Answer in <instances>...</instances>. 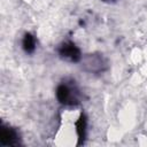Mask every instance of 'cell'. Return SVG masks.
I'll list each match as a JSON object with an SVG mask.
<instances>
[{"label": "cell", "instance_id": "cell-4", "mask_svg": "<svg viewBox=\"0 0 147 147\" xmlns=\"http://www.w3.org/2000/svg\"><path fill=\"white\" fill-rule=\"evenodd\" d=\"M130 59L134 64H138L144 60V52L141 49H139V48H133L132 52H131Z\"/></svg>", "mask_w": 147, "mask_h": 147}, {"label": "cell", "instance_id": "cell-7", "mask_svg": "<svg viewBox=\"0 0 147 147\" xmlns=\"http://www.w3.org/2000/svg\"><path fill=\"white\" fill-rule=\"evenodd\" d=\"M140 74H141L142 76L147 77V62L141 67V69H140Z\"/></svg>", "mask_w": 147, "mask_h": 147}, {"label": "cell", "instance_id": "cell-1", "mask_svg": "<svg viewBox=\"0 0 147 147\" xmlns=\"http://www.w3.org/2000/svg\"><path fill=\"white\" fill-rule=\"evenodd\" d=\"M76 123L62 122L54 137V145L59 147H72L77 145L78 133L75 126Z\"/></svg>", "mask_w": 147, "mask_h": 147}, {"label": "cell", "instance_id": "cell-3", "mask_svg": "<svg viewBox=\"0 0 147 147\" xmlns=\"http://www.w3.org/2000/svg\"><path fill=\"white\" fill-rule=\"evenodd\" d=\"M79 117H80V111L78 109H67V110H63L61 114L62 122L76 123Z\"/></svg>", "mask_w": 147, "mask_h": 147}, {"label": "cell", "instance_id": "cell-5", "mask_svg": "<svg viewBox=\"0 0 147 147\" xmlns=\"http://www.w3.org/2000/svg\"><path fill=\"white\" fill-rule=\"evenodd\" d=\"M123 129H116V127H111L109 129V132H108V137L110 140H118L122 138V134H123Z\"/></svg>", "mask_w": 147, "mask_h": 147}, {"label": "cell", "instance_id": "cell-6", "mask_svg": "<svg viewBox=\"0 0 147 147\" xmlns=\"http://www.w3.org/2000/svg\"><path fill=\"white\" fill-rule=\"evenodd\" d=\"M138 145L141 147H147V137L146 136H139L138 138Z\"/></svg>", "mask_w": 147, "mask_h": 147}, {"label": "cell", "instance_id": "cell-2", "mask_svg": "<svg viewBox=\"0 0 147 147\" xmlns=\"http://www.w3.org/2000/svg\"><path fill=\"white\" fill-rule=\"evenodd\" d=\"M119 122L123 129H131L136 123V108L132 105H126L119 113Z\"/></svg>", "mask_w": 147, "mask_h": 147}, {"label": "cell", "instance_id": "cell-8", "mask_svg": "<svg viewBox=\"0 0 147 147\" xmlns=\"http://www.w3.org/2000/svg\"><path fill=\"white\" fill-rule=\"evenodd\" d=\"M144 59H145L146 62H147V47H146V49L144 51Z\"/></svg>", "mask_w": 147, "mask_h": 147}, {"label": "cell", "instance_id": "cell-9", "mask_svg": "<svg viewBox=\"0 0 147 147\" xmlns=\"http://www.w3.org/2000/svg\"><path fill=\"white\" fill-rule=\"evenodd\" d=\"M24 1H25V2H28V3H30V2L32 1V0H24Z\"/></svg>", "mask_w": 147, "mask_h": 147}]
</instances>
